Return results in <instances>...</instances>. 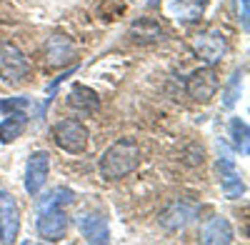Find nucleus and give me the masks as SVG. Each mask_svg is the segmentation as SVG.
Returning <instances> with one entry per match:
<instances>
[{"mask_svg": "<svg viewBox=\"0 0 250 245\" xmlns=\"http://www.w3.org/2000/svg\"><path fill=\"white\" fill-rule=\"evenodd\" d=\"M233 238H235V233H233V225L228 223V218H223V215H215V218H210L203 225V230H200V240L203 243H208V245H228V243H233Z\"/></svg>", "mask_w": 250, "mask_h": 245, "instance_id": "obj_11", "label": "nucleus"}, {"mask_svg": "<svg viewBox=\"0 0 250 245\" xmlns=\"http://www.w3.org/2000/svg\"><path fill=\"white\" fill-rule=\"evenodd\" d=\"M235 10H238V18H240L243 28L248 30V15H250V10H248V0H235Z\"/></svg>", "mask_w": 250, "mask_h": 245, "instance_id": "obj_21", "label": "nucleus"}, {"mask_svg": "<svg viewBox=\"0 0 250 245\" xmlns=\"http://www.w3.org/2000/svg\"><path fill=\"white\" fill-rule=\"evenodd\" d=\"M53 140H55V145L60 150H65L70 155H80L88 148L90 133L80 120H60L53 128Z\"/></svg>", "mask_w": 250, "mask_h": 245, "instance_id": "obj_4", "label": "nucleus"}, {"mask_svg": "<svg viewBox=\"0 0 250 245\" xmlns=\"http://www.w3.org/2000/svg\"><path fill=\"white\" fill-rule=\"evenodd\" d=\"M48 173H50V155L45 150L30 153V158L25 163V190L30 195H38L45 185Z\"/></svg>", "mask_w": 250, "mask_h": 245, "instance_id": "obj_7", "label": "nucleus"}, {"mask_svg": "<svg viewBox=\"0 0 250 245\" xmlns=\"http://www.w3.org/2000/svg\"><path fill=\"white\" fill-rule=\"evenodd\" d=\"M0 225H3V240L13 243L20 230V210L8 190H0Z\"/></svg>", "mask_w": 250, "mask_h": 245, "instance_id": "obj_8", "label": "nucleus"}, {"mask_svg": "<svg viewBox=\"0 0 250 245\" xmlns=\"http://www.w3.org/2000/svg\"><path fill=\"white\" fill-rule=\"evenodd\" d=\"M218 173H220V188H223L225 198L235 200L245 193V183L240 180V175L235 170V160L230 155H223L218 160Z\"/></svg>", "mask_w": 250, "mask_h": 245, "instance_id": "obj_9", "label": "nucleus"}, {"mask_svg": "<svg viewBox=\"0 0 250 245\" xmlns=\"http://www.w3.org/2000/svg\"><path fill=\"white\" fill-rule=\"evenodd\" d=\"M30 105L28 98H10V100H0V113H18L25 110Z\"/></svg>", "mask_w": 250, "mask_h": 245, "instance_id": "obj_20", "label": "nucleus"}, {"mask_svg": "<svg viewBox=\"0 0 250 245\" xmlns=\"http://www.w3.org/2000/svg\"><path fill=\"white\" fill-rule=\"evenodd\" d=\"M193 215H195V205H188V203H173V205L160 215V223H163L168 230H178V228H183Z\"/></svg>", "mask_w": 250, "mask_h": 245, "instance_id": "obj_12", "label": "nucleus"}, {"mask_svg": "<svg viewBox=\"0 0 250 245\" xmlns=\"http://www.w3.org/2000/svg\"><path fill=\"white\" fill-rule=\"evenodd\" d=\"M243 75H245V68H238L230 78V83H228V90H225V100H223V105L225 108H233L238 103V98H240V83H243Z\"/></svg>", "mask_w": 250, "mask_h": 245, "instance_id": "obj_19", "label": "nucleus"}, {"mask_svg": "<svg viewBox=\"0 0 250 245\" xmlns=\"http://www.w3.org/2000/svg\"><path fill=\"white\" fill-rule=\"evenodd\" d=\"M220 90V75L215 65H205L190 73V78L185 80V93L195 103H210Z\"/></svg>", "mask_w": 250, "mask_h": 245, "instance_id": "obj_3", "label": "nucleus"}, {"mask_svg": "<svg viewBox=\"0 0 250 245\" xmlns=\"http://www.w3.org/2000/svg\"><path fill=\"white\" fill-rule=\"evenodd\" d=\"M68 233V215L62 205H55L53 198L45 195L40 200V213H38V235L48 240V243H58Z\"/></svg>", "mask_w": 250, "mask_h": 245, "instance_id": "obj_2", "label": "nucleus"}, {"mask_svg": "<svg viewBox=\"0 0 250 245\" xmlns=\"http://www.w3.org/2000/svg\"><path fill=\"white\" fill-rule=\"evenodd\" d=\"M70 103H73L75 108H80V110H95V108H98V95H95L90 88H85V85H73V90H70Z\"/></svg>", "mask_w": 250, "mask_h": 245, "instance_id": "obj_17", "label": "nucleus"}, {"mask_svg": "<svg viewBox=\"0 0 250 245\" xmlns=\"http://www.w3.org/2000/svg\"><path fill=\"white\" fill-rule=\"evenodd\" d=\"M75 55V48L68 38H60L55 35L50 43H48V60H50V65H65L68 60H73Z\"/></svg>", "mask_w": 250, "mask_h": 245, "instance_id": "obj_15", "label": "nucleus"}, {"mask_svg": "<svg viewBox=\"0 0 250 245\" xmlns=\"http://www.w3.org/2000/svg\"><path fill=\"white\" fill-rule=\"evenodd\" d=\"M30 60L25 58V53L15 48L13 43H3L0 45V78L10 85H18L23 80L30 78Z\"/></svg>", "mask_w": 250, "mask_h": 245, "instance_id": "obj_5", "label": "nucleus"}, {"mask_svg": "<svg viewBox=\"0 0 250 245\" xmlns=\"http://www.w3.org/2000/svg\"><path fill=\"white\" fill-rule=\"evenodd\" d=\"M140 158H143V150L138 143L133 138H120L103 153L98 163V173L105 180H123L138 170Z\"/></svg>", "mask_w": 250, "mask_h": 245, "instance_id": "obj_1", "label": "nucleus"}, {"mask_svg": "<svg viewBox=\"0 0 250 245\" xmlns=\"http://www.w3.org/2000/svg\"><path fill=\"white\" fill-rule=\"evenodd\" d=\"M25 125H28V115L23 110L10 113L5 120H0V143H13L15 138H20Z\"/></svg>", "mask_w": 250, "mask_h": 245, "instance_id": "obj_14", "label": "nucleus"}, {"mask_svg": "<svg viewBox=\"0 0 250 245\" xmlns=\"http://www.w3.org/2000/svg\"><path fill=\"white\" fill-rule=\"evenodd\" d=\"M163 28L150 18H140L130 25V38L135 43H155V40H163Z\"/></svg>", "mask_w": 250, "mask_h": 245, "instance_id": "obj_13", "label": "nucleus"}, {"mask_svg": "<svg viewBox=\"0 0 250 245\" xmlns=\"http://www.w3.org/2000/svg\"><path fill=\"white\" fill-rule=\"evenodd\" d=\"M228 133H230L233 143H235V148L248 155V138H250V130H248V122L243 118H233L230 120V125H228Z\"/></svg>", "mask_w": 250, "mask_h": 245, "instance_id": "obj_18", "label": "nucleus"}, {"mask_svg": "<svg viewBox=\"0 0 250 245\" xmlns=\"http://www.w3.org/2000/svg\"><path fill=\"white\" fill-rule=\"evenodd\" d=\"M205 5H208V0H178L175 13L180 15V20H185V23H195V20L203 15Z\"/></svg>", "mask_w": 250, "mask_h": 245, "instance_id": "obj_16", "label": "nucleus"}, {"mask_svg": "<svg viewBox=\"0 0 250 245\" xmlns=\"http://www.w3.org/2000/svg\"><path fill=\"white\" fill-rule=\"evenodd\" d=\"M0 240H3V225H0Z\"/></svg>", "mask_w": 250, "mask_h": 245, "instance_id": "obj_22", "label": "nucleus"}, {"mask_svg": "<svg viewBox=\"0 0 250 245\" xmlns=\"http://www.w3.org/2000/svg\"><path fill=\"white\" fill-rule=\"evenodd\" d=\"M78 228H80V235L88 243H108L110 240L108 220L100 213H83L78 218Z\"/></svg>", "mask_w": 250, "mask_h": 245, "instance_id": "obj_10", "label": "nucleus"}, {"mask_svg": "<svg viewBox=\"0 0 250 245\" xmlns=\"http://www.w3.org/2000/svg\"><path fill=\"white\" fill-rule=\"evenodd\" d=\"M193 50L208 65H218L223 60V55L228 53V40L220 30H205L193 40Z\"/></svg>", "mask_w": 250, "mask_h": 245, "instance_id": "obj_6", "label": "nucleus"}]
</instances>
